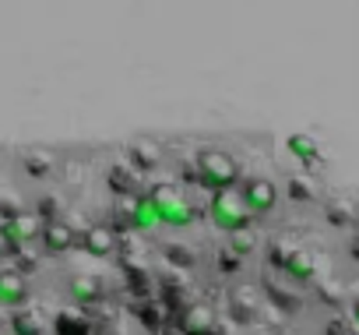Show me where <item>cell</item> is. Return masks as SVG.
I'll return each mask as SVG.
<instances>
[{"instance_id": "obj_1", "label": "cell", "mask_w": 359, "mask_h": 335, "mask_svg": "<svg viewBox=\"0 0 359 335\" xmlns=\"http://www.w3.org/2000/svg\"><path fill=\"white\" fill-rule=\"evenodd\" d=\"M148 198H151V205H155L158 226H172V230H187V226H194L198 209H194V202H191L184 191H180V188H172V184H158V188H148Z\"/></svg>"}, {"instance_id": "obj_2", "label": "cell", "mask_w": 359, "mask_h": 335, "mask_svg": "<svg viewBox=\"0 0 359 335\" xmlns=\"http://www.w3.org/2000/svg\"><path fill=\"white\" fill-rule=\"evenodd\" d=\"M208 219L219 233H236V230H250V212L240 198V188H222V191H212L208 198Z\"/></svg>"}, {"instance_id": "obj_3", "label": "cell", "mask_w": 359, "mask_h": 335, "mask_svg": "<svg viewBox=\"0 0 359 335\" xmlns=\"http://www.w3.org/2000/svg\"><path fill=\"white\" fill-rule=\"evenodd\" d=\"M194 166H198L201 188H208V191H222V188H236L240 184V162L229 152H222V148H201Z\"/></svg>"}, {"instance_id": "obj_4", "label": "cell", "mask_w": 359, "mask_h": 335, "mask_svg": "<svg viewBox=\"0 0 359 335\" xmlns=\"http://www.w3.org/2000/svg\"><path fill=\"white\" fill-rule=\"evenodd\" d=\"M43 233V219L32 212H15L0 219V240H4L11 251H25L29 244H36Z\"/></svg>"}, {"instance_id": "obj_5", "label": "cell", "mask_w": 359, "mask_h": 335, "mask_svg": "<svg viewBox=\"0 0 359 335\" xmlns=\"http://www.w3.org/2000/svg\"><path fill=\"white\" fill-rule=\"evenodd\" d=\"M240 198H243L247 212L257 219V216L275 212V205H278V188H275L271 180H264V177H250V180H243Z\"/></svg>"}, {"instance_id": "obj_6", "label": "cell", "mask_w": 359, "mask_h": 335, "mask_svg": "<svg viewBox=\"0 0 359 335\" xmlns=\"http://www.w3.org/2000/svg\"><path fill=\"white\" fill-rule=\"evenodd\" d=\"M39 244H43V251L46 254H67L71 247H78V233H74V226L71 223H64V219H43V233H39Z\"/></svg>"}, {"instance_id": "obj_7", "label": "cell", "mask_w": 359, "mask_h": 335, "mask_svg": "<svg viewBox=\"0 0 359 335\" xmlns=\"http://www.w3.org/2000/svg\"><path fill=\"white\" fill-rule=\"evenodd\" d=\"M29 303V282L18 268H0V307H25Z\"/></svg>"}, {"instance_id": "obj_8", "label": "cell", "mask_w": 359, "mask_h": 335, "mask_svg": "<svg viewBox=\"0 0 359 335\" xmlns=\"http://www.w3.org/2000/svg\"><path fill=\"white\" fill-rule=\"evenodd\" d=\"M81 247H85L92 258H109V254H116L120 237H116V230H109L106 223H95V226H88V230L81 233Z\"/></svg>"}, {"instance_id": "obj_9", "label": "cell", "mask_w": 359, "mask_h": 335, "mask_svg": "<svg viewBox=\"0 0 359 335\" xmlns=\"http://www.w3.org/2000/svg\"><path fill=\"white\" fill-rule=\"evenodd\" d=\"M67 289H71V300H78V303H99L102 300V279L99 275H74L67 282Z\"/></svg>"}, {"instance_id": "obj_10", "label": "cell", "mask_w": 359, "mask_h": 335, "mask_svg": "<svg viewBox=\"0 0 359 335\" xmlns=\"http://www.w3.org/2000/svg\"><path fill=\"white\" fill-rule=\"evenodd\" d=\"M212 328H215L212 307H205V303L187 307V314H184V331H187V335H205V331H212Z\"/></svg>"}, {"instance_id": "obj_11", "label": "cell", "mask_w": 359, "mask_h": 335, "mask_svg": "<svg viewBox=\"0 0 359 335\" xmlns=\"http://www.w3.org/2000/svg\"><path fill=\"white\" fill-rule=\"evenodd\" d=\"M50 328H53V335H92V324H88L85 317L71 314V310H60Z\"/></svg>"}, {"instance_id": "obj_12", "label": "cell", "mask_w": 359, "mask_h": 335, "mask_svg": "<svg viewBox=\"0 0 359 335\" xmlns=\"http://www.w3.org/2000/svg\"><path fill=\"white\" fill-rule=\"evenodd\" d=\"M130 155H134V166H141V170H151V166H158V159H162V148H158L155 141H148V138H137V141L130 145Z\"/></svg>"}, {"instance_id": "obj_13", "label": "cell", "mask_w": 359, "mask_h": 335, "mask_svg": "<svg viewBox=\"0 0 359 335\" xmlns=\"http://www.w3.org/2000/svg\"><path fill=\"white\" fill-rule=\"evenodd\" d=\"M285 148H289L299 162H313V159H317V152H320V148H317V141H313L310 134H289Z\"/></svg>"}, {"instance_id": "obj_14", "label": "cell", "mask_w": 359, "mask_h": 335, "mask_svg": "<svg viewBox=\"0 0 359 335\" xmlns=\"http://www.w3.org/2000/svg\"><path fill=\"white\" fill-rule=\"evenodd\" d=\"M229 247H233V254H240V258L254 254V233H250V230H236V233H229Z\"/></svg>"}, {"instance_id": "obj_15", "label": "cell", "mask_w": 359, "mask_h": 335, "mask_svg": "<svg viewBox=\"0 0 359 335\" xmlns=\"http://www.w3.org/2000/svg\"><path fill=\"white\" fill-rule=\"evenodd\" d=\"M25 170H29L32 177H46V173L53 170V159H50V155H43V152H32V155L25 159Z\"/></svg>"}, {"instance_id": "obj_16", "label": "cell", "mask_w": 359, "mask_h": 335, "mask_svg": "<svg viewBox=\"0 0 359 335\" xmlns=\"http://www.w3.org/2000/svg\"><path fill=\"white\" fill-rule=\"evenodd\" d=\"M285 268H289V275H296V279H310V275H313V261H310L306 254H292Z\"/></svg>"}, {"instance_id": "obj_17", "label": "cell", "mask_w": 359, "mask_h": 335, "mask_svg": "<svg viewBox=\"0 0 359 335\" xmlns=\"http://www.w3.org/2000/svg\"><path fill=\"white\" fill-rule=\"evenodd\" d=\"M15 331H18V335H46V324H43L36 314H29V317L22 314V317L15 321Z\"/></svg>"}, {"instance_id": "obj_18", "label": "cell", "mask_w": 359, "mask_h": 335, "mask_svg": "<svg viewBox=\"0 0 359 335\" xmlns=\"http://www.w3.org/2000/svg\"><path fill=\"white\" fill-rule=\"evenodd\" d=\"M352 324H355V331H359V300L352 303Z\"/></svg>"}, {"instance_id": "obj_19", "label": "cell", "mask_w": 359, "mask_h": 335, "mask_svg": "<svg viewBox=\"0 0 359 335\" xmlns=\"http://www.w3.org/2000/svg\"><path fill=\"white\" fill-rule=\"evenodd\" d=\"M92 335H116V331H109V328H102V331H92Z\"/></svg>"}]
</instances>
